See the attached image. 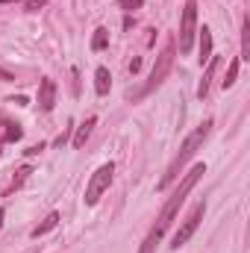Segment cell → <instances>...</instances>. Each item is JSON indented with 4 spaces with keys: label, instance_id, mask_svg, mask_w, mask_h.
<instances>
[{
    "label": "cell",
    "instance_id": "cell-20",
    "mask_svg": "<svg viewBox=\"0 0 250 253\" xmlns=\"http://www.w3.org/2000/svg\"><path fill=\"white\" fill-rule=\"evenodd\" d=\"M12 80H15V77H12L6 68H0V83H12Z\"/></svg>",
    "mask_w": 250,
    "mask_h": 253
},
{
    "label": "cell",
    "instance_id": "cell-18",
    "mask_svg": "<svg viewBox=\"0 0 250 253\" xmlns=\"http://www.w3.org/2000/svg\"><path fill=\"white\" fill-rule=\"evenodd\" d=\"M141 3H144V0H118V6H121V9H126V12L141 9Z\"/></svg>",
    "mask_w": 250,
    "mask_h": 253
},
{
    "label": "cell",
    "instance_id": "cell-9",
    "mask_svg": "<svg viewBox=\"0 0 250 253\" xmlns=\"http://www.w3.org/2000/svg\"><path fill=\"white\" fill-rule=\"evenodd\" d=\"M200 33V56H197V62L200 65H206L215 53H212V30L209 27H203V30H197Z\"/></svg>",
    "mask_w": 250,
    "mask_h": 253
},
{
    "label": "cell",
    "instance_id": "cell-2",
    "mask_svg": "<svg viewBox=\"0 0 250 253\" xmlns=\"http://www.w3.org/2000/svg\"><path fill=\"white\" fill-rule=\"evenodd\" d=\"M209 132H212V118H206V121H203V124L197 126V129H194V132L188 135L186 141H183L180 153L174 156V162H171V165H168V171L162 174V180H159V189H168V186H171V183H174V180L180 177L183 165H186L188 159H191V156H194V153H197V150L203 147V141H206V135H209Z\"/></svg>",
    "mask_w": 250,
    "mask_h": 253
},
{
    "label": "cell",
    "instance_id": "cell-6",
    "mask_svg": "<svg viewBox=\"0 0 250 253\" xmlns=\"http://www.w3.org/2000/svg\"><path fill=\"white\" fill-rule=\"evenodd\" d=\"M203 215H206V203H203V200H197V203L191 206V212L186 215L183 227H180V230H177V236H174V245H171L174 251H177V248H183L188 239L194 236V230L200 227V218H203Z\"/></svg>",
    "mask_w": 250,
    "mask_h": 253
},
{
    "label": "cell",
    "instance_id": "cell-11",
    "mask_svg": "<svg viewBox=\"0 0 250 253\" xmlns=\"http://www.w3.org/2000/svg\"><path fill=\"white\" fill-rule=\"evenodd\" d=\"M94 124H97V118L91 115V118H85L83 124L77 126V132H74V147H83V144L88 141V135H91V129H94Z\"/></svg>",
    "mask_w": 250,
    "mask_h": 253
},
{
    "label": "cell",
    "instance_id": "cell-15",
    "mask_svg": "<svg viewBox=\"0 0 250 253\" xmlns=\"http://www.w3.org/2000/svg\"><path fill=\"white\" fill-rule=\"evenodd\" d=\"M106 44H109V30H106V27H97V30H94V36H91V50H94V53H100Z\"/></svg>",
    "mask_w": 250,
    "mask_h": 253
},
{
    "label": "cell",
    "instance_id": "cell-21",
    "mask_svg": "<svg viewBox=\"0 0 250 253\" xmlns=\"http://www.w3.org/2000/svg\"><path fill=\"white\" fill-rule=\"evenodd\" d=\"M9 103H15V106H27V97H24V94H18V97H12Z\"/></svg>",
    "mask_w": 250,
    "mask_h": 253
},
{
    "label": "cell",
    "instance_id": "cell-16",
    "mask_svg": "<svg viewBox=\"0 0 250 253\" xmlns=\"http://www.w3.org/2000/svg\"><path fill=\"white\" fill-rule=\"evenodd\" d=\"M236 80H239V59H233V62H230L227 77L221 80V85H224V88H233V85H236Z\"/></svg>",
    "mask_w": 250,
    "mask_h": 253
},
{
    "label": "cell",
    "instance_id": "cell-5",
    "mask_svg": "<svg viewBox=\"0 0 250 253\" xmlns=\"http://www.w3.org/2000/svg\"><path fill=\"white\" fill-rule=\"evenodd\" d=\"M194 33H197V0H186L183 18H180V53H188L191 50Z\"/></svg>",
    "mask_w": 250,
    "mask_h": 253
},
{
    "label": "cell",
    "instance_id": "cell-4",
    "mask_svg": "<svg viewBox=\"0 0 250 253\" xmlns=\"http://www.w3.org/2000/svg\"><path fill=\"white\" fill-rule=\"evenodd\" d=\"M112 177H115V165H112V162L100 165V168L91 174V180H88V186H85V206H94V203L100 200V194L112 186Z\"/></svg>",
    "mask_w": 250,
    "mask_h": 253
},
{
    "label": "cell",
    "instance_id": "cell-14",
    "mask_svg": "<svg viewBox=\"0 0 250 253\" xmlns=\"http://www.w3.org/2000/svg\"><path fill=\"white\" fill-rule=\"evenodd\" d=\"M239 62H250V18H245L242 24V56Z\"/></svg>",
    "mask_w": 250,
    "mask_h": 253
},
{
    "label": "cell",
    "instance_id": "cell-23",
    "mask_svg": "<svg viewBox=\"0 0 250 253\" xmlns=\"http://www.w3.org/2000/svg\"><path fill=\"white\" fill-rule=\"evenodd\" d=\"M3 215H6V212H3V209H0V227H3Z\"/></svg>",
    "mask_w": 250,
    "mask_h": 253
},
{
    "label": "cell",
    "instance_id": "cell-22",
    "mask_svg": "<svg viewBox=\"0 0 250 253\" xmlns=\"http://www.w3.org/2000/svg\"><path fill=\"white\" fill-rule=\"evenodd\" d=\"M138 68H141V59H132V62H129V71H132V74H138Z\"/></svg>",
    "mask_w": 250,
    "mask_h": 253
},
{
    "label": "cell",
    "instance_id": "cell-19",
    "mask_svg": "<svg viewBox=\"0 0 250 253\" xmlns=\"http://www.w3.org/2000/svg\"><path fill=\"white\" fill-rule=\"evenodd\" d=\"M44 3H47V0H27V9H30V12H39Z\"/></svg>",
    "mask_w": 250,
    "mask_h": 253
},
{
    "label": "cell",
    "instance_id": "cell-3",
    "mask_svg": "<svg viewBox=\"0 0 250 253\" xmlns=\"http://www.w3.org/2000/svg\"><path fill=\"white\" fill-rule=\"evenodd\" d=\"M174 53H177V44L174 42H168V47L156 56V65H153V71H150V77H147V83L132 94V100H141V97H147V94H153L162 83H165V77L171 74V68H174Z\"/></svg>",
    "mask_w": 250,
    "mask_h": 253
},
{
    "label": "cell",
    "instance_id": "cell-7",
    "mask_svg": "<svg viewBox=\"0 0 250 253\" xmlns=\"http://www.w3.org/2000/svg\"><path fill=\"white\" fill-rule=\"evenodd\" d=\"M53 106H56V83L50 77H42V83H39V109L53 112Z\"/></svg>",
    "mask_w": 250,
    "mask_h": 253
},
{
    "label": "cell",
    "instance_id": "cell-10",
    "mask_svg": "<svg viewBox=\"0 0 250 253\" xmlns=\"http://www.w3.org/2000/svg\"><path fill=\"white\" fill-rule=\"evenodd\" d=\"M109 88H112V74H109V68H97L94 71V91L97 94H109Z\"/></svg>",
    "mask_w": 250,
    "mask_h": 253
},
{
    "label": "cell",
    "instance_id": "cell-13",
    "mask_svg": "<svg viewBox=\"0 0 250 253\" xmlns=\"http://www.w3.org/2000/svg\"><path fill=\"white\" fill-rule=\"evenodd\" d=\"M56 224H59V212H50V215H47V218H44V221H42V224H39V227L33 230V233H30V236H33V239H39V236L50 233V230H53Z\"/></svg>",
    "mask_w": 250,
    "mask_h": 253
},
{
    "label": "cell",
    "instance_id": "cell-12",
    "mask_svg": "<svg viewBox=\"0 0 250 253\" xmlns=\"http://www.w3.org/2000/svg\"><path fill=\"white\" fill-rule=\"evenodd\" d=\"M21 126L12 124V121H0V144H6V141H18L21 138Z\"/></svg>",
    "mask_w": 250,
    "mask_h": 253
},
{
    "label": "cell",
    "instance_id": "cell-24",
    "mask_svg": "<svg viewBox=\"0 0 250 253\" xmlns=\"http://www.w3.org/2000/svg\"><path fill=\"white\" fill-rule=\"evenodd\" d=\"M0 3H18V0H0Z\"/></svg>",
    "mask_w": 250,
    "mask_h": 253
},
{
    "label": "cell",
    "instance_id": "cell-17",
    "mask_svg": "<svg viewBox=\"0 0 250 253\" xmlns=\"http://www.w3.org/2000/svg\"><path fill=\"white\" fill-rule=\"evenodd\" d=\"M30 174H33V168H30V165H24V168H21V171H18V177H15V183H12V189H9V191L21 189V186H24V183H27V177H30Z\"/></svg>",
    "mask_w": 250,
    "mask_h": 253
},
{
    "label": "cell",
    "instance_id": "cell-1",
    "mask_svg": "<svg viewBox=\"0 0 250 253\" xmlns=\"http://www.w3.org/2000/svg\"><path fill=\"white\" fill-rule=\"evenodd\" d=\"M203 174H206V165H200V162H197V165L188 171L186 177L180 180L177 191H174V194L165 200V206H162V212H159V218H156V227L147 233V239H144V245H141V251H138V253H153V251H156V245H159L162 233H165V230L171 227V221L180 215V206L186 203L188 191H191L194 186H197V183H200V177H203Z\"/></svg>",
    "mask_w": 250,
    "mask_h": 253
},
{
    "label": "cell",
    "instance_id": "cell-8",
    "mask_svg": "<svg viewBox=\"0 0 250 253\" xmlns=\"http://www.w3.org/2000/svg\"><path fill=\"white\" fill-rule=\"evenodd\" d=\"M206 65H209V68H206V74H203V80H200V85H197V97H200V100H203V97L209 94V83H212L215 71L221 68V59H218V56H212V59H209Z\"/></svg>",
    "mask_w": 250,
    "mask_h": 253
}]
</instances>
